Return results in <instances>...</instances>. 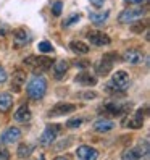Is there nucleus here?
I'll list each match as a JSON object with an SVG mask.
<instances>
[{"mask_svg":"<svg viewBox=\"0 0 150 160\" xmlns=\"http://www.w3.org/2000/svg\"><path fill=\"white\" fill-rule=\"evenodd\" d=\"M52 63H53L52 58L45 57V55H41V57H37V55H31V57L24 58V65L34 74H42L45 71H49L52 68Z\"/></svg>","mask_w":150,"mask_h":160,"instance_id":"nucleus-1","label":"nucleus"},{"mask_svg":"<svg viewBox=\"0 0 150 160\" xmlns=\"http://www.w3.org/2000/svg\"><path fill=\"white\" fill-rule=\"evenodd\" d=\"M26 92H27V96H29L31 99H34V100L42 99L45 96V92H47V81L42 76H34L29 81V84H27Z\"/></svg>","mask_w":150,"mask_h":160,"instance_id":"nucleus-2","label":"nucleus"},{"mask_svg":"<svg viewBox=\"0 0 150 160\" xmlns=\"http://www.w3.org/2000/svg\"><path fill=\"white\" fill-rule=\"evenodd\" d=\"M128 110H131V103H119V102H108L100 108V112L107 113L108 117H121Z\"/></svg>","mask_w":150,"mask_h":160,"instance_id":"nucleus-3","label":"nucleus"},{"mask_svg":"<svg viewBox=\"0 0 150 160\" xmlns=\"http://www.w3.org/2000/svg\"><path fill=\"white\" fill-rule=\"evenodd\" d=\"M118 60V55L115 53H107L104 55V58H102V62L97 65V73L100 74V76H105V74H108L111 71V68H113V63Z\"/></svg>","mask_w":150,"mask_h":160,"instance_id":"nucleus-4","label":"nucleus"},{"mask_svg":"<svg viewBox=\"0 0 150 160\" xmlns=\"http://www.w3.org/2000/svg\"><path fill=\"white\" fill-rule=\"evenodd\" d=\"M60 125H52V126H47L45 131L42 133V136L39 138V142L41 146H50L55 139H57L58 133H60Z\"/></svg>","mask_w":150,"mask_h":160,"instance_id":"nucleus-5","label":"nucleus"},{"mask_svg":"<svg viewBox=\"0 0 150 160\" xmlns=\"http://www.w3.org/2000/svg\"><path fill=\"white\" fill-rule=\"evenodd\" d=\"M111 84L121 92H124L128 88H129V74L123 70L116 71L113 76H111Z\"/></svg>","mask_w":150,"mask_h":160,"instance_id":"nucleus-6","label":"nucleus"},{"mask_svg":"<svg viewBox=\"0 0 150 160\" xmlns=\"http://www.w3.org/2000/svg\"><path fill=\"white\" fill-rule=\"evenodd\" d=\"M145 12L142 10V8H129V10H124L121 12L119 16H118V21L119 23H131V21H136L139 20V18H142Z\"/></svg>","mask_w":150,"mask_h":160,"instance_id":"nucleus-7","label":"nucleus"},{"mask_svg":"<svg viewBox=\"0 0 150 160\" xmlns=\"http://www.w3.org/2000/svg\"><path fill=\"white\" fill-rule=\"evenodd\" d=\"M76 110L74 103H68V102H58L55 107H52V110L49 112L50 117H61V115H68L71 112Z\"/></svg>","mask_w":150,"mask_h":160,"instance_id":"nucleus-8","label":"nucleus"},{"mask_svg":"<svg viewBox=\"0 0 150 160\" xmlns=\"http://www.w3.org/2000/svg\"><path fill=\"white\" fill-rule=\"evenodd\" d=\"M87 39L90 41V44L99 45V47L108 45V44L111 42L110 37H108L105 32H102V31H89V32H87Z\"/></svg>","mask_w":150,"mask_h":160,"instance_id":"nucleus-9","label":"nucleus"},{"mask_svg":"<svg viewBox=\"0 0 150 160\" xmlns=\"http://www.w3.org/2000/svg\"><path fill=\"white\" fill-rule=\"evenodd\" d=\"M123 60L131 65H139L144 60V52H140L139 49H128L123 53Z\"/></svg>","mask_w":150,"mask_h":160,"instance_id":"nucleus-10","label":"nucleus"},{"mask_svg":"<svg viewBox=\"0 0 150 160\" xmlns=\"http://www.w3.org/2000/svg\"><path fill=\"white\" fill-rule=\"evenodd\" d=\"M21 138V131L18 128H8L5 133L0 136V142L2 144H12V142H16V141H20Z\"/></svg>","mask_w":150,"mask_h":160,"instance_id":"nucleus-11","label":"nucleus"},{"mask_svg":"<svg viewBox=\"0 0 150 160\" xmlns=\"http://www.w3.org/2000/svg\"><path fill=\"white\" fill-rule=\"evenodd\" d=\"M78 157L79 160H97L99 152L97 149H94L90 146H81L78 147Z\"/></svg>","mask_w":150,"mask_h":160,"instance_id":"nucleus-12","label":"nucleus"},{"mask_svg":"<svg viewBox=\"0 0 150 160\" xmlns=\"http://www.w3.org/2000/svg\"><path fill=\"white\" fill-rule=\"evenodd\" d=\"M26 82V73L23 70H16L13 73V79H12V89L15 92H21L23 86Z\"/></svg>","mask_w":150,"mask_h":160,"instance_id":"nucleus-13","label":"nucleus"},{"mask_svg":"<svg viewBox=\"0 0 150 160\" xmlns=\"http://www.w3.org/2000/svg\"><path fill=\"white\" fill-rule=\"evenodd\" d=\"M144 115H145V110H144V108H139L136 113H134L133 118L128 120V121H124V125H128L129 128H134V129L142 128V125H144Z\"/></svg>","mask_w":150,"mask_h":160,"instance_id":"nucleus-14","label":"nucleus"},{"mask_svg":"<svg viewBox=\"0 0 150 160\" xmlns=\"http://www.w3.org/2000/svg\"><path fill=\"white\" fill-rule=\"evenodd\" d=\"M68 68H70V63L66 60H58L57 63H53V78L55 79L65 78V74H66Z\"/></svg>","mask_w":150,"mask_h":160,"instance_id":"nucleus-15","label":"nucleus"},{"mask_svg":"<svg viewBox=\"0 0 150 160\" xmlns=\"http://www.w3.org/2000/svg\"><path fill=\"white\" fill-rule=\"evenodd\" d=\"M113 128H115L113 121L107 120V118H100L94 123V129H95L97 133H108V131H111Z\"/></svg>","mask_w":150,"mask_h":160,"instance_id":"nucleus-16","label":"nucleus"},{"mask_svg":"<svg viewBox=\"0 0 150 160\" xmlns=\"http://www.w3.org/2000/svg\"><path fill=\"white\" fill-rule=\"evenodd\" d=\"M15 120L16 121H20V123H26V121H29L31 120V110L29 108H27L26 105H23V107H20V108H18L16 112H15Z\"/></svg>","mask_w":150,"mask_h":160,"instance_id":"nucleus-17","label":"nucleus"},{"mask_svg":"<svg viewBox=\"0 0 150 160\" xmlns=\"http://www.w3.org/2000/svg\"><path fill=\"white\" fill-rule=\"evenodd\" d=\"M13 107V97L10 94H0V112L2 113H7V112H10V108Z\"/></svg>","mask_w":150,"mask_h":160,"instance_id":"nucleus-18","label":"nucleus"},{"mask_svg":"<svg viewBox=\"0 0 150 160\" xmlns=\"http://www.w3.org/2000/svg\"><path fill=\"white\" fill-rule=\"evenodd\" d=\"M13 39H15V45L20 47V45H24L29 42V36H27V32L24 29H16L13 32Z\"/></svg>","mask_w":150,"mask_h":160,"instance_id":"nucleus-19","label":"nucleus"},{"mask_svg":"<svg viewBox=\"0 0 150 160\" xmlns=\"http://www.w3.org/2000/svg\"><path fill=\"white\" fill-rule=\"evenodd\" d=\"M70 49H71L74 53L84 55V53L89 52V45L84 44V42H81V41H73V42H70Z\"/></svg>","mask_w":150,"mask_h":160,"instance_id":"nucleus-20","label":"nucleus"},{"mask_svg":"<svg viewBox=\"0 0 150 160\" xmlns=\"http://www.w3.org/2000/svg\"><path fill=\"white\" fill-rule=\"evenodd\" d=\"M76 81H78L79 84H84V86H94V84L97 82V79L94 78V76H90V74H87V73L78 74V76H76Z\"/></svg>","mask_w":150,"mask_h":160,"instance_id":"nucleus-21","label":"nucleus"},{"mask_svg":"<svg viewBox=\"0 0 150 160\" xmlns=\"http://www.w3.org/2000/svg\"><path fill=\"white\" fill-rule=\"evenodd\" d=\"M108 12H94V13H90L89 15V18H90V21L92 23H95V24H100V23H104L107 18H108Z\"/></svg>","mask_w":150,"mask_h":160,"instance_id":"nucleus-22","label":"nucleus"},{"mask_svg":"<svg viewBox=\"0 0 150 160\" xmlns=\"http://www.w3.org/2000/svg\"><path fill=\"white\" fill-rule=\"evenodd\" d=\"M32 146H29V144H21L20 146V149H18V157L20 158H26V157H29L31 155V152H32Z\"/></svg>","mask_w":150,"mask_h":160,"instance_id":"nucleus-23","label":"nucleus"},{"mask_svg":"<svg viewBox=\"0 0 150 160\" xmlns=\"http://www.w3.org/2000/svg\"><path fill=\"white\" fill-rule=\"evenodd\" d=\"M145 29H147V21H136L134 24H131V31H133V32L140 34Z\"/></svg>","mask_w":150,"mask_h":160,"instance_id":"nucleus-24","label":"nucleus"},{"mask_svg":"<svg viewBox=\"0 0 150 160\" xmlns=\"http://www.w3.org/2000/svg\"><path fill=\"white\" fill-rule=\"evenodd\" d=\"M39 50H41L42 53H50V52L53 50V47H52V44H50V42L42 41V42H39Z\"/></svg>","mask_w":150,"mask_h":160,"instance_id":"nucleus-25","label":"nucleus"},{"mask_svg":"<svg viewBox=\"0 0 150 160\" xmlns=\"http://www.w3.org/2000/svg\"><path fill=\"white\" fill-rule=\"evenodd\" d=\"M81 123H82L81 118H73V120H70L66 123V126L68 128H78V126H81Z\"/></svg>","mask_w":150,"mask_h":160,"instance_id":"nucleus-26","label":"nucleus"},{"mask_svg":"<svg viewBox=\"0 0 150 160\" xmlns=\"http://www.w3.org/2000/svg\"><path fill=\"white\" fill-rule=\"evenodd\" d=\"M61 8H63L61 2H55V3H53V10H52L53 15H55V16H60V15H61Z\"/></svg>","mask_w":150,"mask_h":160,"instance_id":"nucleus-27","label":"nucleus"},{"mask_svg":"<svg viewBox=\"0 0 150 160\" xmlns=\"http://www.w3.org/2000/svg\"><path fill=\"white\" fill-rule=\"evenodd\" d=\"M0 160H10V152L7 149H0Z\"/></svg>","mask_w":150,"mask_h":160,"instance_id":"nucleus-28","label":"nucleus"},{"mask_svg":"<svg viewBox=\"0 0 150 160\" xmlns=\"http://www.w3.org/2000/svg\"><path fill=\"white\" fill-rule=\"evenodd\" d=\"M74 65H76V67H79V68H86V67H89V62L87 60H76L74 62Z\"/></svg>","mask_w":150,"mask_h":160,"instance_id":"nucleus-29","label":"nucleus"},{"mask_svg":"<svg viewBox=\"0 0 150 160\" xmlns=\"http://www.w3.org/2000/svg\"><path fill=\"white\" fill-rule=\"evenodd\" d=\"M78 20H79V15H74L73 18H70L68 21H65V23H63V26H71L74 21H78Z\"/></svg>","mask_w":150,"mask_h":160,"instance_id":"nucleus-30","label":"nucleus"},{"mask_svg":"<svg viewBox=\"0 0 150 160\" xmlns=\"http://www.w3.org/2000/svg\"><path fill=\"white\" fill-rule=\"evenodd\" d=\"M90 3H92L94 7H95V8H100L102 5L105 3V0H90Z\"/></svg>","mask_w":150,"mask_h":160,"instance_id":"nucleus-31","label":"nucleus"},{"mask_svg":"<svg viewBox=\"0 0 150 160\" xmlns=\"http://www.w3.org/2000/svg\"><path fill=\"white\" fill-rule=\"evenodd\" d=\"M7 81V71L0 67V82H5Z\"/></svg>","mask_w":150,"mask_h":160,"instance_id":"nucleus-32","label":"nucleus"},{"mask_svg":"<svg viewBox=\"0 0 150 160\" xmlns=\"http://www.w3.org/2000/svg\"><path fill=\"white\" fill-rule=\"evenodd\" d=\"M124 2H128V3H133V5H139V3H144V2H147V0H124Z\"/></svg>","mask_w":150,"mask_h":160,"instance_id":"nucleus-33","label":"nucleus"},{"mask_svg":"<svg viewBox=\"0 0 150 160\" xmlns=\"http://www.w3.org/2000/svg\"><path fill=\"white\" fill-rule=\"evenodd\" d=\"M95 96H97L95 92H87V94H86V96H84V97H86V99H89V97H95Z\"/></svg>","mask_w":150,"mask_h":160,"instance_id":"nucleus-34","label":"nucleus"},{"mask_svg":"<svg viewBox=\"0 0 150 160\" xmlns=\"http://www.w3.org/2000/svg\"><path fill=\"white\" fill-rule=\"evenodd\" d=\"M55 160H68V157H57Z\"/></svg>","mask_w":150,"mask_h":160,"instance_id":"nucleus-35","label":"nucleus"}]
</instances>
